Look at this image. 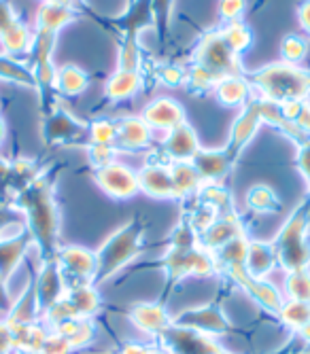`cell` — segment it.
<instances>
[{
	"instance_id": "cell-1",
	"label": "cell",
	"mask_w": 310,
	"mask_h": 354,
	"mask_svg": "<svg viewBox=\"0 0 310 354\" xmlns=\"http://www.w3.org/2000/svg\"><path fill=\"white\" fill-rule=\"evenodd\" d=\"M17 204L24 208L28 225L39 246L45 252H51L55 248L57 238V208L53 202L51 185L45 178H37L19 193Z\"/></svg>"
},
{
	"instance_id": "cell-2",
	"label": "cell",
	"mask_w": 310,
	"mask_h": 354,
	"mask_svg": "<svg viewBox=\"0 0 310 354\" xmlns=\"http://www.w3.org/2000/svg\"><path fill=\"white\" fill-rule=\"evenodd\" d=\"M310 218V204L304 202L291 218L285 223L276 238V259L283 263L285 270H306L310 263V246L306 242V227Z\"/></svg>"
},
{
	"instance_id": "cell-3",
	"label": "cell",
	"mask_w": 310,
	"mask_h": 354,
	"mask_svg": "<svg viewBox=\"0 0 310 354\" xmlns=\"http://www.w3.org/2000/svg\"><path fill=\"white\" fill-rule=\"evenodd\" d=\"M255 81L264 89L270 102H304L310 91V75L291 66V64H276L255 75Z\"/></svg>"
},
{
	"instance_id": "cell-4",
	"label": "cell",
	"mask_w": 310,
	"mask_h": 354,
	"mask_svg": "<svg viewBox=\"0 0 310 354\" xmlns=\"http://www.w3.org/2000/svg\"><path fill=\"white\" fill-rule=\"evenodd\" d=\"M143 223L130 221L126 227L117 230L100 248L98 252V274L100 278H109L115 274L119 268L126 266L130 259L140 252V242H143Z\"/></svg>"
},
{
	"instance_id": "cell-5",
	"label": "cell",
	"mask_w": 310,
	"mask_h": 354,
	"mask_svg": "<svg viewBox=\"0 0 310 354\" xmlns=\"http://www.w3.org/2000/svg\"><path fill=\"white\" fill-rule=\"evenodd\" d=\"M198 57H200V66L210 71L217 79L234 77L238 71L234 51L226 43L224 35H208L198 49Z\"/></svg>"
},
{
	"instance_id": "cell-6",
	"label": "cell",
	"mask_w": 310,
	"mask_h": 354,
	"mask_svg": "<svg viewBox=\"0 0 310 354\" xmlns=\"http://www.w3.org/2000/svg\"><path fill=\"white\" fill-rule=\"evenodd\" d=\"M96 180L102 187V191H107L115 200H128L136 196L140 189L138 174H134L130 168L121 164H111V166L100 168L96 172Z\"/></svg>"
},
{
	"instance_id": "cell-7",
	"label": "cell",
	"mask_w": 310,
	"mask_h": 354,
	"mask_svg": "<svg viewBox=\"0 0 310 354\" xmlns=\"http://www.w3.org/2000/svg\"><path fill=\"white\" fill-rule=\"evenodd\" d=\"M60 263L69 274L79 276V278H91L98 274V254L85 248H79V246L62 248Z\"/></svg>"
},
{
	"instance_id": "cell-8",
	"label": "cell",
	"mask_w": 310,
	"mask_h": 354,
	"mask_svg": "<svg viewBox=\"0 0 310 354\" xmlns=\"http://www.w3.org/2000/svg\"><path fill=\"white\" fill-rule=\"evenodd\" d=\"M140 189L149 193L151 198L166 200L174 198V185H172V172L166 166H147L138 174Z\"/></svg>"
},
{
	"instance_id": "cell-9",
	"label": "cell",
	"mask_w": 310,
	"mask_h": 354,
	"mask_svg": "<svg viewBox=\"0 0 310 354\" xmlns=\"http://www.w3.org/2000/svg\"><path fill=\"white\" fill-rule=\"evenodd\" d=\"M200 151L196 132L190 125H179L174 130H170L168 138H166V153L168 157L176 159V162H190L194 159Z\"/></svg>"
},
{
	"instance_id": "cell-10",
	"label": "cell",
	"mask_w": 310,
	"mask_h": 354,
	"mask_svg": "<svg viewBox=\"0 0 310 354\" xmlns=\"http://www.w3.org/2000/svg\"><path fill=\"white\" fill-rule=\"evenodd\" d=\"M238 236H242V225L234 212H228L221 218H217L202 234V246L204 248H224L230 240H234Z\"/></svg>"
},
{
	"instance_id": "cell-11",
	"label": "cell",
	"mask_w": 310,
	"mask_h": 354,
	"mask_svg": "<svg viewBox=\"0 0 310 354\" xmlns=\"http://www.w3.org/2000/svg\"><path fill=\"white\" fill-rule=\"evenodd\" d=\"M143 121L153 127H162V130H174L185 123V113L174 100H158L147 106Z\"/></svg>"
},
{
	"instance_id": "cell-12",
	"label": "cell",
	"mask_w": 310,
	"mask_h": 354,
	"mask_svg": "<svg viewBox=\"0 0 310 354\" xmlns=\"http://www.w3.org/2000/svg\"><path fill=\"white\" fill-rule=\"evenodd\" d=\"M259 121H262L259 104H251L249 109H246V111L242 113V117L236 121L234 130H232V142H230V147H228V151H226V153L230 155L232 162H234V157L240 153V149L253 138V134H255V130H257Z\"/></svg>"
},
{
	"instance_id": "cell-13",
	"label": "cell",
	"mask_w": 310,
	"mask_h": 354,
	"mask_svg": "<svg viewBox=\"0 0 310 354\" xmlns=\"http://www.w3.org/2000/svg\"><path fill=\"white\" fill-rule=\"evenodd\" d=\"M192 164L202 176V180H219L230 172L232 159L226 151H198Z\"/></svg>"
},
{
	"instance_id": "cell-14",
	"label": "cell",
	"mask_w": 310,
	"mask_h": 354,
	"mask_svg": "<svg viewBox=\"0 0 310 354\" xmlns=\"http://www.w3.org/2000/svg\"><path fill=\"white\" fill-rule=\"evenodd\" d=\"M168 344L174 350V354H219V348L210 339L200 337L188 329H170Z\"/></svg>"
},
{
	"instance_id": "cell-15",
	"label": "cell",
	"mask_w": 310,
	"mask_h": 354,
	"mask_svg": "<svg viewBox=\"0 0 310 354\" xmlns=\"http://www.w3.org/2000/svg\"><path fill=\"white\" fill-rule=\"evenodd\" d=\"M276 261V250L274 244L268 242H249V252H246L244 268L253 278H262L272 270Z\"/></svg>"
},
{
	"instance_id": "cell-16",
	"label": "cell",
	"mask_w": 310,
	"mask_h": 354,
	"mask_svg": "<svg viewBox=\"0 0 310 354\" xmlns=\"http://www.w3.org/2000/svg\"><path fill=\"white\" fill-rule=\"evenodd\" d=\"M179 325L183 327H196L202 331H215V333H221L228 329L226 318L221 316V312L217 308H200L194 312H188L179 318Z\"/></svg>"
},
{
	"instance_id": "cell-17",
	"label": "cell",
	"mask_w": 310,
	"mask_h": 354,
	"mask_svg": "<svg viewBox=\"0 0 310 354\" xmlns=\"http://www.w3.org/2000/svg\"><path fill=\"white\" fill-rule=\"evenodd\" d=\"M172 185H174V198H188L194 191L200 189L202 176L190 162H176L172 168Z\"/></svg>"
},
{
	"instance_id": "cell-18",
	"label": "cell",
	"mask_w": 310,
	"mask_h": 354,
	"mask_svg": "<svg viewBox=\"0 0 310 354\" xmlns=\"http://www.w3.org/2000/svg\"><path fill=\"white\" fill-rule=\"evenodd\" d=\"M62 286H64V284H62V276H60L57 266L49 263L43 270V274L39 278V284L35 288L37 297H39V301H41L43 308H51L53 304H57V299L62 295Z\"/></svg>"
},
{
	"instance_id": "cell-19",
	"label": "cell",
	"mask_w": 310,
	"mask_h": 354,
	"mask_svg": "<svg viewBox=\"0 0 310 354\" xmlns=\"http://www.w3.org/2000/svg\"><path fill=\"white\" fill-rule=\"evenodd\" d=\"M28 242H30L28 236L0 240V278H3V280H7L13 274V270L17 268V263L21 261Z\"/></svg>"
},
{
	"instance_id": "cell-20",
	"label": "cell",
	"mask_w": 310,
	"mask_h": 354,
	"mask_svg": "<svg viewBox=\"0 0 310 354\" xmlns=\"http://www.w3.org/2000/svg\"><path fill=\"white\" fill-rule=\"evenodd\" d=\"M81 132H83V125L75 117H69L66 113H57L47 121L45 136L49 142H62V140L79 138Z\"/></svg>"
},
{
	"instance_id": "cell-21",
	"label": "cell",
	"mask_w": 310,
	"mask_h": 354,
	"mask_svg": "<svg viewBox=\"0 0 310 354\" xmlns=\"http://www.w3.org/2000/svg\"><path fill=\"white\" fill-rule=\"evenodd\" d=\"M132 318H134V323H136L140 329H145V331H149V333H160V331H164V329L170 327L168 316H166V312H164L162 306L143 304V306H138V308L134 310Z\"/></svg>"
},
{
	"instance_id": "cell-22",
	"label": "cell",
	"mask_w": 310,
	"mask_h": 354,
	"mask_svg": "<svg viewBox=\"0 0 310 354\" xmlns=\"http://www.w3.org/2000/svg\"><path fill=\"white\" fill-rule=\"evenodd\" d=\"M117 138L126 149H140L149 142V125L143 119H126L117 127Z\"/></svg>"
},
{
	"instance_id": "cell-23",
	"label": "cell",
	"mask_w": 310,
	"mask_h": 354,
	"mask_svg": "<svg viewBox=\"0 0 310 354\" xmlns=\"http://www.w3.org/2000/svg\"><path fill=\"white\" fill-rule=\"evenodd\" d=\"M138 87H140V79L136 71H117L107 85V93L109 98L121 100V98H130L132 93H136Z\"/></svg>"
},
{
	"instance_id": "cell-24",
	"label": "cell",
	"mask_w": 310,
	"mask_h": 354,
	"mask_svg": "<svg viewBox=\"0 0 310 354\" xmlns=\"http://www.w3.org/2000/svg\"><path fill=\"white\" fill-rule=\"evenodd\" d=\"M246 204L255 212H274L278 210V198L274 191L266 185H255L249 193H246Z\"/></svg>"
},
{
	"instance_id": "cell-25",
	"label": "cell",
	"mask_w": 310,
	"mask_h": 354,
	"mask_svg": "<svg viewBox=\"0 0 310 354\" xmlns=\"http://www.w3.org/2000/svg\"><path fill=\"white\" fill-rule=\"evenodd\" d=\"M217 95L228 106L240 104L246 98V83L236 77H226L217 83Z\"/></svg>"
},
{
	"instance_id": "cell-26",
	"label": "cell",
	"mask_w": 310,
	"mask_h": 354,
	"mask_svg": "<svg viewBox=\"0 0 310 354\" xmlns=\"http://www.w3.org/2000/svg\"><path fill=\"white\" fill-rule=\"evenodd\" d=\"M246 252H249V240L244 236H238L230 240L224 248H219V257L226 266H244Z\"/></svg>"
},
{
	"instance_id": "cell-27",
	"label": "cell",
	"mask_w": 310,
	"mask_h": 354,
	"mask_svg": "<svg viewBox=\"0 0 310 354\" xmlns=\"http://www.w3.org/2000/svg\"><path fill=\"white\" fill-rule=\"evenodd\" d=\"M57 85H60L62 91L75 95V93H79V91H83L87 87V77L77 66H66V68H62L60 75H57Z\"/></svg>"
},
{
	"instance_id": "cell-28",
	"label": "cell",
	"mask_w": 310,
	"mask_h": 354,
	"mask_svg": "<svg viewBox=\"0 0 310 354\" xmlns=\"http://www.w3.org/2000/svg\"><path fill=\"white\" fill-rule=\"evenodd\" d=\"M287 291L293 297V301H306V304H310V274H308V270L289 272Z\"/></svg>"
},
{
	"instance_id": "cell-29",
	"label": "cell",
	"mask_w": 310,
	"mask_h": 354,
	"mask_svg": "<svg viewBox=\"0 0 310 354\" xmlns=\"http://www.w3.org/2000/svg\"><path fill=\"white\" fill-rule=\"evenodd\" d=\"M69 299L75 306L77 314H91L98 310V293L91 286L77 288V291L69 293Z\"/></svg>"
},
{
	"instance_id": "cell-30",
	"label": "cell",
	"mask_w": 310,
	"mask_h": 354,
	"mask_svg": "<svg viewBox=\"0 0 310 354\" xmlns=\"http://www.w3.org/2000/svg\"><path fill=\"white\" fill-rule=\"evenodd\" d=\"M71 19V11L64 5H55V3H47L41 9V24L45 30L55 32L57 28H62Z\"/></svg>"
},
{
	"instance_id": "cell-31",
	"label": "cell",
	"mask_w": 310,
	"mask_h": 354,
	"mask_svg": "<svg viewBox=\"0 0 310 354\" xmlns=\"http://www.w3.org/2000/svg\"><path fill=\"white\" fill-rule=\"evenodd\" d=\"M281 316L287 325L291 327H304L310 320V304L306 301H289L287 306L281 308Z\"/></svg>"
},
{
	"instance_id": "cell-32",
	"label": "cell",
	"mask_w": 310,
	"mask_h": 354,
	"mask_svg": "<svg viewBox=\"0 0 310 354\" xmlns=\"http://www.w3.org/2000/svg\"><path fill=\"white\" fill-rule=\"evenodd\" d=\"M224 39H226V43L230 45V49L234 53H240V51H244L246 47L251 45V32L246 30L242 24H232L224 32Z\"/></svg>"
},
{
	"instance_id": "cell-33",
	"label": "cell",
	"mask_w": 310,
	"mask_h": 354,
	"mask_svg": "<svg viewBox=\"0 0 310 354\" xmlns=\"http://www.w3.org/2000/svg\"><path fill=\"white\" fill-rule=\"evenodd\" d=\"M3 47L9 53L21 51L28 47V30L19 24H11L5 32H3Z\"/></svg>"
},
{
	"instance_id": "cell-34",
	"label": "cell",
	"mask_w": 310,
	"mask_h": 354,
	"mask_svg": "<svg viewBox=\"0 0 310 354\" xmlns=\"http://www.w3.org/2000/svg\"><path fill=\"white\" fill-rule=\"evenodd\" d=\"M198 232L192 227L190 223H181L179 227L172 232L170 236V246L172 248H179V250H190V248H196L198 244Z\"/></svg>"
},
{
	"instance_id": "cell-35",
	"label": "cell",
	"mask_w": 310,
	"mask_h": 354,
	"mask_svg": "<svg viewBox=\"0 0 310 354\" xmlns=\"http://www.w3.org/2000/svg\"><path fill=\"white\" fill-rule=\"evenodd\" d=\"M217 221V208H212L210 204H204V202H200V206L190 214V225L196 230V232H206L210 225Z\"/></svg>"
},
{
	"instance_id": "cell-36",
	"label": "cell",
	"mask_w": 310,
	"mask_h": 354,
	"mask_svg": "<svg viewBox=\"0 0 310 354\" xmlns=\"http://www.w3.org/2000/svg\"><path fill=\"white\" fill-rule=\"evenodd\" d=\"M89 136L94 145H111L113 140H117V127L111 121H98L91 125Z\"/></svg>"
},
{
	"instance_id": "cell-37",
	"label": "cell",
	"mask_w": 310,
	"mask_h": 354,
	"mask_svg": "<svg viewBox=\"0 0 310 354\" xmlns=\"http://www.w3.org/2000/svg\"><path fill=\"white\" fill-rule=\"evenodd\" d=\"M113 149L111 145H91L89 147V159H91V166L94 168H104L113 164Z\"/></svg>"
},
{
	"instance_id": "cell-38",
	"label": "cell",
	"mask_w": 310,
	"mask_h": 354,
	"mask_svg": "<svg viewBox=\"0 0 310 354\" xmlns=\"http://www.w3.org/2000/svg\"><path fill=\"white\" fill-rule=\"evenodd\" d=\"M283 55L289 62H300L306 55V43L298 37H287L283 41Z\"/></svg>"
},
{
	"instance_id": "cell-39",
	"label": "cell",
	"mask_w": 310,
	"mask_h": 354,
	"mask_svg": "<svg viewBox=\"0 0 310 354\" xmlns=\"http://www.w3.org/2000/svg\"><path fill=\"white\" fill-rule=\"evenodd\" d=\"M71 348L73 346L64 335H51V337H45L43 354H66Z\"/></svg>"
},
{
	"instance_id": "cell-40",
	"label": "cell",
	"mask_w": 310,
	"mask_h": 354,
	"mask_svg": "<svg viewBox=\"0 0 310 354\" xmlns=\"http://www.w3.org/2000/svg\"><path fill=\"white\" fill-rule=\"evenodd\" d=\"M298 168L304 174L306 180H310V136L306 142H302L300 147V155H298Z\"/></svg>"
},
{
	"instance_id": "cell-41",
	"label": "cell",
	"mask_w": 310,
	"mask_h": 354,
	"mask_svg": "<svg viewBox=\"0 0 310 354\" xmlns=\"http://www.w3.org/2000/svg\"><path fill=\"white\" fill-rule=\"evenodd\" d=\"M242 7H244V0H221L219 11H221L224 19H234L242 11Z\"/></svg>"
},
{
	"instance_id": "cell-42",
	"label": "cell",
	"mask_w": 310,
	"mask_h": 354,
	"mask_svg": "<svg viewBox=\"0 0 310 354\" xmlns=\"http://www.w3.org/2000/svg\"><path fill=\"white\" fill-rule=\"evenodd\" d=\"M11 342H13L11 329H9L7 325H0V354H7Z\"/></svg>"
},
{
	"instance_id": "cell-43",
	"label": "cell",
	"mask_w": 310,
	"mask_h": 354,
	"mask_svg": "<svg viewBox=\"0 0 310 354\" xmlns=\"http://www.w3.org/2000/svg\"><path fill=\"white\" fill-rule=\"evenodd\" d=\"M181 79H183V73H181L179 68H166V71H164V81H166L168 85H176Z\"/></svg>"
},
{
	"instance_id": "cell-44",
	"label": "cell",
	"mask_w": 310,
	"mask_h": 354,
	"mask_svg": "<svg viewBox=\"0 0 310 354\" xmlns=\"http://www.w3.org/2000/svg\"><path fill=\"white\" fill-rule=\"evenodd\" d=\"M300 19H302V24H304V28L310 32V0L302 5V9H300Z\"/></svg>"
},
{
	"instance_id": "cell-45",
	"label": "cell",
	"mask_w": 310,
	"mask_h": 354,
	"mask_svg": "<svg viewBox=\"0 0 310 354\" xmlns=\"http://www.w3.org/2000/svg\"><path fill=\"white\" fill-rule=\"evenodd\" d=\"M121 354H149L143 346H128L126 350H123Z\"/></svg>"
},
{
	"instance_id": "cell-46",
	"label": "cell",
	"mask_w": 310,
	"mask_h": 354,
	"mask_svg": "<svg viewBox=\"0 0 310 354\" xmlns=\"http://www.w3.org/2000/svg\"><path fill=\"white\" fill-rule=\"evenodd\" d=\"M0 306H7V295H5V286H3V278H0Z\"/></svg>"
},
{
	"instance_id": "cell-47",
	"label": "cell",
	"mask_w": 310,
	"mask_h": 354,
	"mask_svg": "<svg viewBox=\"0 0 310 354\" xmlns=\"http://www.w3.org/2000/svg\"><path fill=\"white\" fill-rule=\"evenodd\" d=\"M302 335H304V339H306V342H310V320H308V323L302 327Z\"/></svg>"
},
{
	"instance_id": "cell-48",
	"label": "cell",
	"mask_w": 310,
	"mask_h": 354,
	"mask_svg": "<svg viewBox=\"0 0 310 354\" xmlns=\"http://www.w3.org/2000/svg\"><path fill=\"white\" fill-rule=\"evenodd\" d=\"M3 138H5V125L0 121V142H3Z\"/></svg>"
},
{
	"instance_id": "cell-49",
	"label": "cell",
	"mask_w": 310,
	"mask_h": 354,
	"mask_svg": "<svg viewBox=\"0 0 310 354\" xmlns=\"http://www.w3.org/2000/svg\"><path fill=\"white\" fill-rule=\"evenodd\" d=\"M219 354H224V352H219Z\"/></svg>"
},
{
	"instance_id": "cell-50",
	"label": "cell",
	"mask_w": 310,
	"mask_h": 354,
	"mask_svg": "<svg viewBox=\"0 0 310 354\" xmlns=\"http://www.w3.org/2000/svg\"><path fill=\"white\" fill-rule=\"evenodd\" d=\"M308 204H310V200H308Z\"/></svg>"
},
{
	"instance_id": "cell-51",
	"label": "cell",
	"mask_w": 310,
	"mask_h": 354,
	"mask_svg": "<svg viewBox=\"0 0 310 354\" xmlns=\"http://www.w3.org/2000/svg\"><path fill=\"white\" fill-rule=\"evenodd\" d=\"M158 354H160V352H158Z\"/></svg>"
}]
</instances>
